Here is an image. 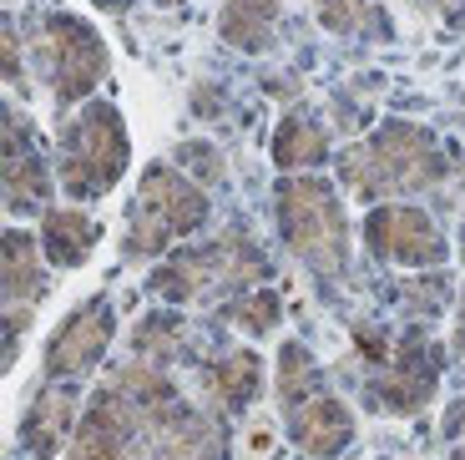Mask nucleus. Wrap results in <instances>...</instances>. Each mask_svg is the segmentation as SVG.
I'll list each match as a JSON object with an SVG mask.
<instances>
[{"instance_id": "obj_1", "label": "nucleus", "mask_w": 465, "mask_h": 460, "mask_svg": "<svg viewBox=\"0 0 465 460\" xmlns=\"http://www.w3.org/2000/svg\"><path fill=\"white\" fill-rule=\"evenodd\" d=\"M127 162V137H122V122H116L112 106H92L82 122H71L66 137H61V183L71 197H96Z\"/></svg>"}, {"instance_id": "obj_2", "label": "nucleus", "mask_w": 465, "mask_h": 460, "mask_svg": "<svg viewBox=\"0 0 465 460\" xmlns=\"http://www.w3.org/2000/svg\"><path fill=\"white\" fill-rule=\"evenodd\" d=\"M279 218L293 254L309 258L319 274H334L339 258H344V218H339L334 193L324 183H283Z\"/></svg>"}, {"instance_id": "obj_3", "label": "nucleus", "mask_w": 465, "mask_h": 460, "mask_svg": "<svg viewBox=\"0 0 465 460\" xmlns=\"http://www.w3.org/2000/svg\"><path fill=\"white\" fill-rule=\"evenodd\" d=\"M203 213H208L203 193H193L183 177H173L167 167H157V173L142 177V193H137V203H132V213H127V223H132L127 254H152V248H163L167 238L198 228Z\"/></svg>"}, {"instance_id": "obj_4", "label": "nucleus", "mask_w": 465, "mask_h": 460, "mask_svg": "<svg viewBox=\"0 0 465 460\" xmlns=\"http://www.w3.org/2000/svg\"><path fill=\"white\" fill-rule=\"evenodd\" d=\"M360 162H370V173H354L349 183H360L364 193H390V187H415L435 177V147L425 132L410 127H384L380 142L370 152H360Z\"/></svg>"}, {"instance_id": "obj_5", "label": "nucleus", "mask_w": 465, "mask_h": 460, "mask_svg": "<svg viewBox=\"0 0 465 460\" xmlns=\"http://www.w3.org/2000/svg\"><path fill=\"white\" fill-rule=\"evenodd\" d=\"M46 76L56 81V96H82L92 92V81L102 76L106 56H102V41H96L92 31H86L82 21H51L46 25Z\"/></svg>"}, {"instance_id": "obj_6", "label": "nucleus", "mask_w": 465, "mask_h": 460, "mask_svg": "<svg viewBox=\"0 0 465 460\" xmlns=\"http://www.w3.org/2000/svg\"><path fill=\"white\" fill-rule=\"evenodd\" d=\"M370 248L384 258H400V264H440L445 258V238L415 207H380V213H370Z\"/></svg>"}, {"instance_id": "obj_7", "label": "nucleus", "mask_w": 465, "mask_h": 460, "mask_svg": "<svg viewBox=\"0 0 465 460\" xmlns=\"http://www.w3.org/2000/svg\"><path fill=\"white\" fill-rule=\"evenodd\" d=\"M106 339H112V314L96 299V304H86V309H76V319L56 334V345H51V355H46V369L51 375H82V369L96 365Z\"/></svg>"}, {"instance_id": "obj_8", "label": "nucleus", "mask_w": 465, "mask_h": 460, "mask_svg": "<svg viewBox=\"0 0 465 460\" xmlns=\"http://www.w3.org/2000/svg\"><path fill=\"white\" fill-rule=\"evenodd\" d=\"M46 193V167H41V152L25 137V122L15 112H5V203L11 213H31Z\"/></svg>"}, {"instance_id": "obj_9", "label": "nucleus", "mask_w": 465, "mask_h": 460, "mask_svg": "<svg viewBox=\"0 0 465 460\" xmlns=\"http://www.w3.org/2000/svg\"><path fill=\"white\" fill-rule=\"evenodd\" d=\"M289 425H293V440L309 455H334L349 440V410L334 395L314 390V395H303L299 405H289Z\"/></svg>"}, {"instance_id": "obj_10", "label": "nucleus", "mask_w": 465, "mask_h": 460, "mask_svg": "<svg viewBox=\"0 0 465 460\" xmlns=\"http://www.w3.org/2000/svg\"><path fill=\"white\" fill-rule=\"evenodd\" d=\"M41 268H35V254H31V238L25 233H5V349L11 339L21 334V324L31 319V304L41 294Z\"/></svg>"}, {"instance_id": "obj_11", "label": "nucleus", "mask_w": 465, "mask_h": 460, "mask_svg": "<svg viewBox=\"0 0 465 460\" xmlns=\"http://www.w3.org/2000/svg\"><path fill=\"white\" fill-rule=\"evenodd\" d=\"M71 410H76V395L71 390H51L31 405V415H25V445H31V455H51L61 445Z\"/></svg>"}, {"instance_id": "obj_12", "label": "nucleus", "mask_w": 465, "mask_h": 460, "mask_svg": "<svg viewBox=\"0 0 465 460\" xmlns=\"http://www.w3.org/2000/svg\"><path fill=\"white\" fill-rule=\"evenodd\" d=\"M223 31H228L232 46H263L268 31H273V0H228L223 11Z\"/></svg>"}, {"instance_id": "obj_13", "label": "nucleus", "mask_w": 465, "mask_h": 460, "mask_svg": "<svg viewBox=\"0 0 465 460\" xmlns=\"http://www.w3.org/2000/svg\"><path fill=\"white\" fill-rule=\"evenodd\" d=\"M96 243V228L76 213H51L46 223V258L51 264H82L86 248Z\"/></svg>"}, {"instance_id": "obj_14", "label": "nucleus", "mask_w": 465, "mask_h": 460, "mask_svg": "<svg viewBox=\"0 0 465 460\" xmlns=\"http://www.w3.org/2000/svg\"><path fill=\"white\" fill-rule=\"evenodd\" d=\"M273 152H279L283 167H309V162H319L329 152V142H324V132H319V127H309L303 116H293V122H283V127H279Z\"/></svg>"}, {"instance_id": "obj_15", "label": "nucleus", "mask_w": 465, "mask_h": 460, "mask_svg": "<svg viewBox=\"0 0 465 460\" xmlns=\"http://www.w3.org/2000/svg\"><path fill=\"white\" fill-rule=\"evenodd\" d=\"M208 385H218L228 405H243L248 395H253V385H258V359H253V355H232V359H223V365H213Z\"/></svg>"}, {"instance_id": "obj_16", "label": "nucleus", "mask_w": 465, "mask_h": 460, "mask_svg": "<svg viewBox=\"0 0 465 460\" xmlns=\"http://www.w3.org/2000/svg\"><path fill=\"white\" fill-rule=\"evenodd\" d=\"M273 309H279V304H273V299L243 304V314H238V324H248V329H268V324H273Z\"/></svg>"}, {"instance_id": "obj_17", "label": "nucleus", "mask_w": 465, "mask_h": 460, "mask_svg": "<svg viewBox=\"0 0 465 460\" xmlns=\"http://www.w3.org/2000/svg\"><path fill=\"white\" fill-rule=\"evenodd\" d=\"M455 339H460V349H465V304H460V329H455Z\"/></svg>"}]
</instances>
